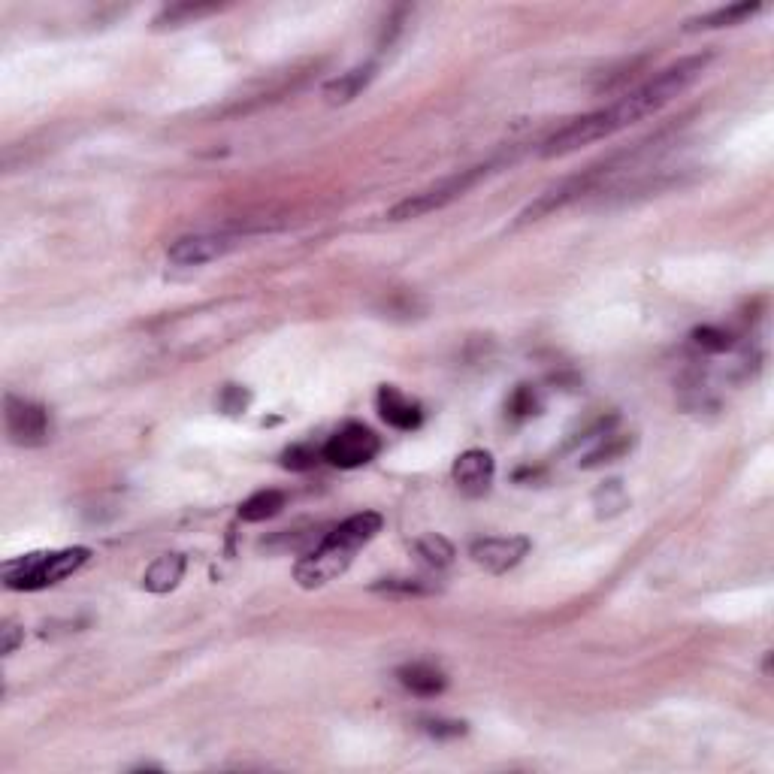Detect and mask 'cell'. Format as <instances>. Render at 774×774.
<instances>
[{
  "label": "cell",
  "mask_w": 774,
  "mask_h": 774,
  "mask_svg": "<svg viewBox=\"0 0 774 774\" xmlns=\"http://www.w3.org/2000/svg\"><path fill=\"white\" fill-rule=\"evenodd\" d=\"M693 345H699L702 351L720 354V351H729L732 339H729V333H723V330H717V327H699V330L693 333Z\"/></svg>",
  "instance_id": "cell-22"
},
{
  "label": "cell",
  "mask_w": 774,
  "mask_h": 774,
  "mask_svg": "<svg viewBox=\"0 0 774 774\" xmlns=\"http://www.w3.org/2000/svg\"><path fill=\"white\" fill-rule=\"evenodd\" d=\"M481 176H487V167H472V170H463L433 188H424L406 200H400L391 212H387V218L391 221H412V218H421V215H430V212H439L445 209L448 203L460 200L469 188H475L481 182Z\"/></svg>",
  "instance_id": "cell-4"
},
{
  "label": "cell",
  "mask_w": 774,
  "mask_h": 774,
  "mask_svg": "<svg viewBox=\"0 0 774 774\" xmlns=\"http://www.w3.org/2000/svg\"><path fill=\"white\" fill-rule=\"evenodd\" d=\"M629 448H632V442H629V439H623V436H608V442H602L593 454H587L581 466L593 469V466H602V463H614V460H617V457H623Z\"/></svg>",
  "instance_id": "cell-19"
},
{
  "label": "cell",
  "mask_w": 774,
  "mask_h": 774,
  "mask_svg": "<svg viewBox=\"0 0 774 774\" xmlns=\"http://www.w3.org/2000/svg\"><path fill=\"white\" fill-rule=\"evenodd\" d=\"M372 590L378 593H397V596H424V593H433L436 584H427L421 578H384L378 584H372Z\"/></svg>",
  "instance_id": "cell-18"
},
{
  "label": "cell",
  "mask_w": 774,
  "mask_h": 774,
  "mask_svg": "<svg viewBox=\"0 0 774 774\" xmlns=\"http://www.w3.org/2000/svg\"><path fill=\"white\" fill-rule=\"evenodd\" d=\"M415 554H418L427 566H433V569H445V566L454 563V548H451V542L442 539V536H436V533L418 539V542H415Z\"/></svg>",
  "instance_id": "cell-17"
},
{
  "label": "cell",
  "mask_w": 774,
  "mask_h": 774,
  "mask_svg": "<svg viewBox=\"0 0 774 774\" xmlns=\"http://www.w3.org/2000/svg\"><path fill=\"white\" fill-rule=\"evenodd\" d=\"M536 409H539V400H536V391L533 387H518L514 391V397L508 400V412L514 415V418H530V415H536Z\"/></svg>",
  "instance_id": "cell-23"
},
{
  "label": "cell",
  "mask_w": 774,
  "mask_h": 774,
  "mask_svg": "<svg viewBox=\"0 0 774 774\" xmlns=\"http://www.w3.org/2000/svg\"><path fill=\"white\" fill-rule=\"evenodd\" d=\"M318 451L312 445H291L285 454H282V466L285 469H294V472H306L318 463Z\"/></svg>",
  "instance_id": "cell-21"
},
{
  "label": "cell",
  "mask_w": 774,
  "mask_h": 774,
  "mask_svg": "<svg viewBox=\"0 0 774 774\" xmlns=\"http://www.w3.org/2000/svg\"><path fill=\"white\" fill-rule=\"evenodd\" d=\"M711 52H702V55H690V58H681L678 64L666 67L663 73H657L651 82H644L641 88L629 91L626 97H620L617 103L599 109V112H590L572 124H566L563 131H557L545 149H542V158H563V155H572L584 146H593L599 140H608L614 137L617 131H623V127L629 124H638L644 118L657 115L663 106H669L678 94H684L702 73L705 67L711 64Z\"/></svg>",
  "instance_id": "cell-1"
},
{
  "label": "cell",
  "mask_w": 774,
  "mask_h": 774,
  "mask_svg": "<svg viewBox=\"0 0 774 774\" xmlns=\"http://www.w3.org/2000/svg\"><path fill=\"white\" fill-rule=\"evenodd\" d=\"M372 76H375V67H372V64H363V67H354V70L336 76L333 82L324 85L327 103H351V100L372 82Z\"/></svg>",
  "instance_id": "cell-15"
},
{
  "label": "cell",
  "mask_w": 774,
  "mask_h": 774,
  "mask_svg": "<svg viewBox=\"0 0 774 774\" xmlns=\"http://www.w3.org/2000/svg\"><path fill=\"white\" fill-rule=\"evenodd\" d=\"M375 403H378L381 421L391 424L394 430H415V427H421V421H424L421 406H418L415 400H409L403 391H397V387H391V384L378 387Z\"/></svg>",
  "instance_id": "cell-10"
},
{
  "label": "cell",
  "mask_w": 774,
  "mask_h": 774,
  "mask_svg": "<svg viewBox=\"0 0 774 774\" xmlns=\"http://www.w3.org/2000/svg\"><path fill=\"white\" fill-rule=\"evenodd\" d=\"M397 678H400V684H403L409 693L424 696V699L439 696V693L448 687L445 672L436 669V666H430V663H409V666H403V669L397 672Z\"/></svg>",
  "instance_id": "cell-12"
},
{
  "label": "cell",
  "mask_w": 774,
  "mask_h": 774,
  "mask_svg": "<svg viewBox=\"0 0 774 774\" xmlns=\"http://www.w3.org/2000/svg\"><path fill=\"white\" fill-rule=\"evenodd\" d=\"M469 554L481 569L502 575L530 554V539L527 536H490V539L472 542Z\"/></svg>",
  "instance_id": "cell-7"
},
{
  "label": "cell",
  "mask_w": 774,
  "mask_h": 774,
  "mask_svg": "<svg viewBox=\"0 0 774 774\" xmlns=\"http://www.w3.org/2000/svg\"><path fill=\"white\" fill-rule=\"evenodd\" d=\"M381 442L378 436L363 427V424H345L342 430H336L327 445L321 448V457L336 466V469H360L366 466L369 460H375Z\"/></svg>",
  "instance_id": "cell-5"
},
{
  "label": "cell",
  "mask_w": 774,
  "mask_h": 774,
  "mask_svg": "<svg viewBox=\"0 0 774 774\" xmlns=\"http://www.w3.org/2000/svg\"><path fill=\"white\" fill-rule=\"evenodd\" d=\"M215 10H218V7H206V4H179V7L164 10V13L155 19V25H158V28L182 25L185 19H200V16H209V13H215Z\"/></svg>",
  "instance_id": "cell-20"
},
{
  "label": "cell",
  "mask_w": 774,
  "mask_h": 774,
  "mask_svg": "<svg viewBox=\"0 0 774 774\" xmlns=\"http://www.w3.org/2000/svg\"><path fill=\"white\" fill-rule=\"evenodd\" d=\"M182 575H185V557H182V554H164V557H158V560L146 569L143 587H146L149 593H170V590L182 581Z\"/></svg>",
  "instance_id": "cell-13"
},
{
  "label": "cell",
  "mask_w": 774,
  "mask_h": 774,
  "mask_svg": "<svg viewBox=\"0 0 774 774\" xmlns=\"http://www.w3.org/2000/svg\"><path fill=\"white\" fill-rule=\"evenodd\" d=\"M593 179H596V173H584V176H575V179H566V182H560V185L548 188L536 203H530V206L518 215V227H521V224L542 221L545 215H551V212H557V209L569 206L572 200H578V197L593 185Z\"/></svg>",
  "instance_id": "cell-9"
},
{
  "label": "cell",
  "mask_w": 774,
  "mask_h": 774,
  "mask_svg": "<svg viewBox=\"0 0 774 774\" xmlns=\"http://www.w3.org/2000/svg\"><path fill=\"white\" fill-rule=\"evenodd\" d=\"M282 508H285V493L282 490H257L239 505V518L248 521V524H261V521L276 518Z\"/></svg>",
  "instance_id": "cell-16"
},
{
  "label": "cell",
  "mask_w": 774,
  "mask_h": 774,
  "mask_svg": "<svg viewBox=\"0 0 774 774\" xmlns=\"http://www.w3.org/2000/svg\"><path fill=\"white\" fill-rule=\"evenodd\" d=\"M236 245V239L221 236V233H197V236H182L170 245L167 257L176 267H203L209 261H218L230 248Z\"/></svg>",
  "instance_id": "cell-8"
},
{
  "label": "cell",
  "mask_w": 774,
  "mask_h": 774,
  "mask_svg": "<svg viewBox=\"0 0 774 774\" xmlns=\"http://www.w3.org/2000/svg\"><path fill=\"white\" fill-rule=\"evenodd\" d=\"M424 729L433 735V738H457L466 732V723H457V720H427Z\"/></svg>",
  "instance_id": "cell-24"
},
{
  "label": "cell",
  "mask_w": 774,
  "mask_h": 774,
  "mask_svg": "<svg viewBox=\"0 0 774 774\" xmlns=\"http://www.w3.org/2000/svg\"><path fill=\"white\" fill-rule=\"evenodd\" d=\"M381 514L378 511H360V514H351L348 521H342L312 554H306L297 569H294V578L300 587L306 590H315V587H324L330 584L333 578H339L354 554L375 539V533L381 530Z\"/></svg>",
  "instance_id": "cell-2"
},
{
  "label": "cell",
  "mask_w": 774,
  "mask_h": 774,
  "mask_svg": "<svg viewBox=\"0 0 774 774\" xmlns=\"http://www.w3.org/2000/svg\"><path fill=\"white\" fill-rule=\"evenodd\" d=\"M49 412L31 400L22 397H7V436L10 442L22 445V448H37L43 442H49Z\"/></svg>",
  "instance_id": "cell-6"
},
{
  "label": "cell",
  "mask_w": 774,
  "mask_h": 774,
  "mask_svg": "<svg viewBox=\"0 0 774 774\" xmlns=\"http://www.w3.org/2000/svg\"><path fill=\"white\" fill-rule=\"evenodd\" d=\"M762 10V4H732V7H720V10H711L699 19H690L687 22V31H711V28H732V25H741L747 19H753L756 13Z\"/></svg>",
  "instance_id": "cell-14"
},
{
  "label": "cell",
  "mask_w": 774,
  "mask_h": 774,
  "mask_svg": "<svg viewBox=\"0 0 774 774\" xmlns=\"http://www.w3.org/2000/svg\"><path fill=\"white\" fill-rule=\"evenodd\" d=\"M0 635H4V644H0V651H4L7 657L10 654H16V648H19V644H22V629L16 626V623H4V629H0Z\"/></svg>",
  "instance_id": "cell-26"
},
{
  "label": "cell",
  "mask_w": 774,
  "mask_h": 774,
  "mask_svg": "<svg viewBox=\"0 0 774 774\" xmlns=\"http://www.w3.org/2000/svg\"><path fill=\"white\" fill-rule=\"evenodd\" d=\"M245 406H248V394L242 391V387H236V384L224 387V397H221V409H224V412L236 415V412H242Z\"/></svg>",
  "instance_id": "cell-25"
},
{
  "label": "cell",
  "mask_w": 774,
  "mask_h": 774,
  "mask_svg": "<svg viewBox=\"0 0 774 774\" xmlns=\"http://www.w3.org/2000/svg\"><path fill=\"white\" fill-rule=\"evenodd\" d=\"M88 557H91L88 548L25 554L4 563V584L10 590H46L52 584H61L73 572H79L88 563Z\"/></svg>",
  "instance_id": "cell-3"
},
{
  "label": "cell",
  "mask_w": 774,
  "mask_h": 774,
  "mask_svg": "<svg viewBox=\"0 0 774 774\" xmlns=\"http://www.w3.org/2000/svg\"><path fill=\"white\" fill-rule=\"evenodd\" d=\"M493 472H496L493 457L487 451H478V448L460 454L457 463H454V481L466 496H484L490 481H493Z\"/></svg>",
  "instance_id": "cell-11"
}]
</instances>
